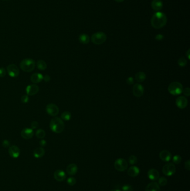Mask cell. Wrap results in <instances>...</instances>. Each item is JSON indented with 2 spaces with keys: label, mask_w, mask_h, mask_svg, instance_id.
<instances>
[{
  "label": "cell",
  "mask_w": 190,
  "mask_h": 191,
  "mask_svg": "<svg viewBox=\"0 0 190 191\" xmlns=\"http://www.w3.org/2000/svg\"><path fill=\"white\" fill-rule=\"evenodd\" d=\"M35 66L36 63L35 60L30 58L23 59L21 62L20 64V68L25 72H31L33 71Z\"/></svg>",
  "instance_id": "obj_3"
},
{
  "label": "cell",
  "mask_w": 190,
  "mask_h": 191,
  "mask_svg": "<svg viewBox=\"0 0 190 191\" xmlns=\"http://www.w3.org/2000/svg\"><path fill=\"white\" fill-rule=\"evenodd\" d=\"M46 113L51 116H56L59 113V107L53 103L48 104L46 107Z\"/></svg>",
  "instance_id": "obj_8"
},
{
  "label": "cell",
  "mask_w": 190,
  "mask_h": 191,
  "mask_svg": "<svg viewBox=\"0 0 190 191\" xmlns=\"http://www.w3.org/2000/svg\"><path fill=\"white\" fill-rule=\"evenodd\" d=\"M79 42L83 44H87L89 43L90 38L87 34H82L79 36Z\"/></svg>",
  "instance_id": "obj_24"
},
{
  "label": "cell",
  "mask_w": 190,
  "mask_h": 191,
  "mask_svg": "<svg viewBox=\"0 0 190 191\" xmlns=\"http://www.w3.org/2000/svg\"><path fill=\"white\" fill-rule=\"evenodd\" d=\"M9 154L13 158H17L20 156V150L18 146L12 145L9 147Z\"/></svg>",
  "instance_id": "obj_15"
},
{
  "label": "cell",
  "mask_w": 190,
  "mask_h": 191,
  "mask_svg": "<svg viewBox=\"0 0 190 191\" xmlns=\"http://www.w3.org/2000/svg\"><path fill=\"white\" fill-rule=\"evenodd\" d=\"M54 177L55 180H56L58 182H63L66 179L67 175L64 171L60 170V169H58V170H56V171L54 172Z\"/></svg>",
  "instance_id": "obj_14"
},
{
  "label": "cell",
  "mask_w": 190,
  "mask_h": 191,
  "mask_svg": "<svg viewBox=\"0 0 190 191\" xmlns=\"http://www.w3.org/2000/svg\"><path fill=\"white\" fill-rule=\"evenodd\" d=\"M36 66L40 70H44L47 68V64L43 60H39L36 63Z\"/></svg>",
  "instance_id": "obj_26"
},
{
  "label": "cell",
  "mask_w": 190,
  "mask_h": 191,
  "mask_svg": "<svg viewBox=\"0 0 190 191\" xmlns=\"http://www.w3.org/2000/svg\"><path fill=\"white\" fill-rule=\"evenodd\" d=\"M126 82H127V84H128L129 85H131V84H133V83H134V79L133 77H128V78L127 79Z\"/></svg>",
  "instance_id": "obj_40"
},
{
  "label": "cell",
  "mask_w": 190,
  "mask_h": 191,
  "mask_svg": "<svg viewBox=\"0 0 190 191\" xmlns=\"http://www.w3.org/2000/svg\"><path fill=\"white\" fill-rule=\"evenodd\" d=\"M45 151L43 147H39L35 149L34 151V157L36 158L42 157L45 154Z\"/></svg>",
  "instance_id": "obj_23"
},
{
  "label": "cell",
  "mask_w": 190,
  "mask_h": 191,
  "mask_svg": "<svg viewBox=\"0 0 190 191\" xmlns=\"http://www.w3.org/2000/svg\"><path fill=\"white\" fill-rule=\"evenodd\" d=\"M163 173L166 176H171L176 172V167L172 163H168L165 164L162 168Z\"/></svg>",
  "instance_id": "obj_7"
},
{
  "label": "cell",
  "mask_w": 190,
  "mask_h": 191,
  "mask_svg": "<svg viewBox=\"0 0 190 191\" xmlns=\"http://www.w3.org/2000/svg\"><path fill=\"white\" fill-rule=\"evenodd\" d=\"M39 126V123L37 121H33L31 123V125H30V126H31V128L34 130V129H37Z\"/></svg>",
  "instance_id": "obj_35"
},
{
  "label": "cell",
  "mask_w": 190,
  "mask_h": 191,
  "mask_svg": "<svg viewBox=\"0 0 190 191\" xmlns=\"http://www.w3.org/2000/svg\"><path fill=\"white\" fill-rule=\"evenodd\" d=\"M123 191H133V188L130 185H124L122 187Z\"/></svg>",
  "instance_id": "obj_34"
},
{
  "label": "cell",
  "mask_w": 190,
  "mask_h": 191,
  "mask_svg": "<svg viewBox=\"0 0 190 191\" xmlns=\"http://www.w3.org/2000/svg\"><path fill=\"white\" fill-rule=\"evenodd\" d=\"M39 90V87L37 84H30L27 86L26 88V92L27 95L29 96H34Z\"/></svg>",
  "instance_id": "obj_11"
},
{
  "label": "cell",
  "mask_w": 190,
  "mask_h": 191,
  "mask_svg": "<svg viewBox=\"0 0 190 191\" xmlns=\"http://www.w3.org/2000/svg\"><path fill=\"white\" fill-rule=\"evenodd\" d=\"M176 104L179 109H183L187 106L188 101H187V99L185 97L179 96V97H177V99H176Z\"/></svg>",
  "instance_id": "obj_12"
},
{
  "label": "cell",
  "mask_w": 190,
  "mask_h": 191,
  "mask_svg": "<svg viewBox=\"0 0 190 191\" xmlns=\"http://www.w3.org/2000/svg\"><path fill=\"white\" fill-rule=\"evenodd\" d=\"M36 136L39 139H43L46 136V133L43 129H38L36 131Z\"/></svg>",
  "instance_id": "obj_28"
},
{
  "label": "cell",
  "mask_w": 190,
  "mask_h": 191,
  "mask_svg": "<svg viewBox=\"0 0 190 191\" xmlns=\"http://www.w3.org/2000/svg\"><path fill=\"white\" fill-rule=\"evenodd\" d=\"M187 62L184 57L180 58L178 60V64L180 67H185L186 66Z\"/></svg>",
  "instance_id": "obj_29"
},
{
  "label": "cell",
  "mask_w": 190,
  "mask_h": 191,
  "mask_svg": "<svg viewBox=\"0 0 190 191\" xmlns=\"http://www.w3.org/2000/svg\"><path fill=\"white\" fill-rule=\"evenodd\" d=\"M77 183V180L74 177H70L67 180V183L70 186H74Z\"/></svg>",
  "instance_id": "obj_33"
},
{
  "label": "cell",
  "mask_w": 190,
  "mask_h": 191,
  "mask_svg": "<svg viewBox=\"0 0 190 191\" xmlns=\"http://www.w3.org/2000/svg\"><path fill=\"white\" fill-rule=\"evenodd\" d=\"M139 169L138 167L135 166H132L128 169L127 173L130 177H135L138 176V174H139Z\"/></svg>",
  "instance_id": "obj_22"
},
{
  "label": "cell",
  "mask_w": 190,
  "mask_h": 191,
  "mask_svg": "<svg viewBox=\"0 0 190 191\" xmlns=\"http://www.w3.org/2000/svg\"><path fill=\"white\" fill-rule=\"evenodd\" d=\"M132 90H133V93L135 97H140L142 96H143L145 89L142 85L139 83H137L135 84L134 86L133 87Z\"/></svg>",
  "instance_id": "obj_10"
},
{
  "label": "cell",
  "mask_w": 190,
  "mask_h": 191,
  "mask_svg": "<svg viewBox=\"0 0 190 191\" xmlns=\"http://www.w3.org/2000/svg\"><path fill=\"white\" fill-rule=\"evenodd\" d=\"M135 77L136 80L138 82H139V83L143 82L145 80V78H146V75H145V73L144 72H138L135 74Z\"/></svg>",
  "instance_id": "obj_25"
},
{
  "label": "cell",
  "mask_w": 190,
  "mask_h": 191,
  "mask_svg": "<svg viewBox=\"0 0 190 191\" xmlns=\"http://www.w3.org/2000/svg\"><path fill=\"white\" fill-rule=\"evenodd\" d=\"M168 90V92L173 96L179 95L182 93L183 87L179 82H174L169 85Z\"/></svg>",
  "instance_id": "obj_4"
},
{
  "label": "cell",
  "mask_w": 190,
  "mask_h": 191,
  "mask_svg": "<svg viewBox=\"0 0 190 191\" xmlns=\"http://www.w3.org/2000/svg\"><path fill=\"white\" fill-rule=\"evenodd\" d=\"M129 163L131 165H134L137 162V157L135 155H131L128 159Z\"/></svg>",
  "instance_id": "obj_32"
},
{
  "label": "cell",
  "mask_w": 190,
  "mask_h": 191,
  "mask_svg": "<svg viewBox=\"0 0 190 191\" xmlns=\"http://www.w3.org/2000/svg\"><path fill=\"white\" fill-rule=\"evenodd\" d=\"M185 168L187 170H190V162L189 160H187V161L185 163Z\"/></svg>",
  "instance_id": "obj_41"
},
{
  "label": "cell",
  "mask_w": 190,
  "mask_h": 191,
  "mask_svg": "<svg viewBox=\"0 0 190 191\" xmlns=\"http://www.w3.org/2000/svg\"><path fill=\"white\" fill-rule=\"evenodd\" d=\"M145 191H160L159 184L156 182L150 183L145 187Z\"/></svg>",
  "instance_id": "obj_21"
},
{
  "label": "cell",
  "mask_w": 190,
  "mask_h": 191,
  "mask_svg": "<svg viewBox=\"0 0 190 191\" xmlns=\"http://www.w3.org/2000/svg\"><path fill=\"white\" fill-rule=\"evenodd\" d=\"M34 134V131L31 128H25L21 133L22 137L26 140L31 139L33 137Z\"/></svg>",
  "instance_id": "obj_13"
},
{
  "label": "cell",
  "mask_w": 190,
  "mask_h": 191,
  "mask_svg": "<svg viewBox=\"0 0 190 191\" xmlns=\"http://www.w3.org/2000/svg\"><path fill=\"white\" fill-rule=\"evenodd\" d=\"M152 8L156 11H159L163 8V3L161 0H153L151 3Z\"/></svg>",
  "instance_id": "obj_18"
},
{
  "label": "cell",
  "mask_w": 190,
  "mask_h": 191,
  "mask_svg": "<svg viewBox=\"0 0 190 191\" xmlns=\"http://www.w3.org/2000/svg\"><path fill=\"white\" fill-rule=\"evenodd\" d=\"M71 118V114L69 111L64 112L61 115V119L65 121H69Z\"/></svg>",
  "instance_id": "obj_27"
},
{
  "label": "cell",
  "mask_w": 190,
  "mask_h": 191,
  "mask_svg": "<svg viewBox=\"0 0 190 191\" xmlns=\"http://www.w3.org/2000/svg\"><path fill=\"white\" fill-rule=\"evenodd\" d=\"M167 180L166 177H162L158 180V184L161 186H165L167 183Z\"/></svg>",
  "instance_id": "obj_30"
},
{
  "label": "cell",
  "mask_w": 190,
  "mask_h": 191,
  "mask_svg": "<svg viewBox=\"0 0 190 191\" xmlns=\"http://www.w3.org/2000/svg\"><path fill=\"white\" fill-rule=\"evenodd\" d=\"M4 1H5V0H4Z\"/></svg>",
  "instance_id": "obj_48"
},
{
  "label": "cell",
  "mask_w": 190,
  "mask_h": 191,
  "mask_svg": "<svg viewBox=\"0 0 190 191\" xmlns=\"http://www.w3.org/2000/svg\"><path fill=\"white\" fill-rule=\"evenodd\" d=\"M106 40L107 35L103 32H97L91 36V41L96 45H101L103 44Z\"/></svg>",
  "instance_id": "obj_5"
},
{
  "label": "cell",
  "mask_w": 190,
  "mask_h": 191,
  "mask_svg": "<svg viewBox=\"0 0 190 191\" xmlns=\"http://www.w3.org/2000/svg\"><path fill=\"white\" fill-rule=\"evenodd\" d=\"M148 177L149 180H157L159 177V172L155 169H151L148 172Z\"/></svg>",
  "instance_id": "obj_17"
},
{
  "label": "cell",
  "mask_w": 190,
  "mask_h": 191,
  "mask_svg": "<svg viewBox=\"0 0 190 191\" xmlns=\"http://www.w3.org/2000/svg\"><path fill=\"white\" fill-rule=\"evenodd\" d=\"M6 70L3 67L0 68V77L1 78H3L6 76Z\"/></svg>",
  "instance_id": "obj_37"
},
{
  "label": "cell",
  "mask_w": 190,
  "mask_h": 191,
  "mask_svg": "<svg viewBox=\"0 0 190 191\" xmlns=\"http://www.w3.org/2000/svg\"><path fill=\"white\" fill-rule=\"evenodd\" d=\"M163 38L164 37H163V35H162V34H158V35H157L155 39H156L157 40H158V41H160V40H162L163 39Z\"/></svg>",
  "instance_id": "obj_43"
},
{
  "label": "cell",
  "mask_w": 190,
  "mask_h": 191,
  "mask_svg": "<svg viewBox=\"0 0 190 191\" xmlns=\"http://www.w3.org/2000/svg\"><path fill=\"white\" fill-rule=\"evenodd\" d=\"M43 76L39 73H35L31 76L30 80L34 83H39L43 80Z\"/></svg>",
  "instance_id": "obj_20"
},
{
  "label": "cell",
  "mask_w": 190,
  "mask_h": 191,
  "mask_svg": "<svg viewBox=\"0 0 190 191\" xmlns=\"http://www.w3.org/2000/svg\"><path fill=\"white\" fill-rule=\"evenodd\" d=\"M7 71L9 74V75L12 78L17 77L19 75V69L17 66H16L14 64H9L7 67Z\"/></svg>",
  "instance_id": "obj_9"
},
{
  "label": "cell",
  "mask_w": 190,
  "mask_h": 191,
  "mask_svg": "<svg viewBox=\"0 0 190 191\" xmlns=\"http://www.w3.org/2000/svg\"><path fill=\"white\" fill-rule=\"evenodd\" d=\"M78 172V167L75 164H70L67 168V172L70 176H74Z\"/></svg>",
  "instance_id": "obj_19"
},
{
  "label": "cell",
  "mask_w": 190,
  "mask_h": 191,
  "mask_svg": "<svg viewBox=\"0 0 190 191\" xmlns=\"http://www.w3.org/2000/svg\"><path fill=\"white\" fill-rule=\"evenodd\" d=\"M128 163L123 158H119L114 162V168L119 172H123L128 168Z\"/></svg>",
  "instance_id": "obj_6"
},
{
  "label": "cell",
  "mask_w": 190,
  "mask_h": 191,
  "mask_svg": "<svg viewBox=\"0 0 190 191\" xmlns=\"http://www.w3.org/2000/svg\"><path fill=\"white\" fill-rule=\"evenodd\" d=\"M172 159H173V162L176 164H179L182 161V157L179 155H175L172 158Z\"/></svg>",
  "instance_id": "obj_31"
},
{
  "label": "cell",
  "mask_w": 190,
  "mask_h": 191,
  "mask_svg": "<svg viewBox=\"0 0 190 191\" xmlns=\"http://www.w3.org/2000/svg\"><path fill=\"white\" fill-rule=\"evenodd\" d=\"M159 156L160 159L162 161L166 162H169L172 158V155L171 153L169 151L166 150L161 151L159 153Z\"/></svg>",
  "instance_id": "obj_16"
},
{
  "label": "cell",
  "mask_w": 190,
  "mask_h": 191,
  "mask_svg": "<svg viewBox=\"0 0 190 191\" xmlns=\"http://www.w3.org/2000/svg\"><path fill=\"white\" fill-rule=\"evenodd\" d=\"M167 22V16L162 12L158 11L155 13L151 19V25L153 27L156 29H161L164 27Z\"/></svg>",
  "instance_id": "obj_1"
},
{
  "label": "cell",
  "mask_w": 190,
  "mask_h": 191,
  "mask_svg": "<svg viewBox=\"0 0 190 191\" xmlns=\"http://www.w3.org/2000/svg\"><path fill=\"white\" fill-rule=\"evenodd\" d=\"M39 144H40V145L41 147H44V146L46 145L47 143H46V141L45 140L43 139V140H41L40 141V142H39Z\"/></svg>",
  "instance_id": "obj_42"
},
{
  "label": "cell",
  "mask_w": 190,
  "mask_h": 191,
  "mask_svg": "<svg viewBox=\"0 0 190 191\" xmlns=\"http://www.w3.org/2000/svg\"><path fill=\"white\" fill-rule=\"evenodd\" d=\"M114 1H115L116 2H122L124 1V0H114Z\"/></svg>",
  "instance_id": "obj_46"
},
{
  "label": "cell",
  "mask_w": 190,
  "mask_h": 191,
  "mask_svg": "<svg viewBox=\"0 0 190 191\" xmlns=\"http://www.w3.org/2000/svg\"><path fill=\"white\" fill-rule=\"evenodd\" d=\"M2 146L5 148L9 147L10 146V142L7 140H4L2 142Z\"/></svg>",
  "instance_id": "obj_36"
},
{
  "label": "cell",
  "mask_w": 190,
  "mask_h": 191,
  "mask_svg": "<svg viewBox=\"0 0 190 191\" xmlns=\"http://www.w3.org/2000/svg\"><path fill=\"white\" fill-rule=\"evenodd\" d=\"M190 49H189L188 50H187V52H186V55H187V58H188V59H190Z\"/></svg>",
  "instance_id": "obj_45"
},
{
  "label": "cell",
  "mask_w": 190,
  "mask_h": 191,
  "mask_svg": "<svg viewBox=\"0 0 190 191\" xmlns=\"http://www.w3.org/2000/svg\"><path fill=\"white\" fill-rule=\"evenodd\" d=\"M120 191V190H111V191Z\"/></svg>",
  "instance_id": "obj_47"
},
{
  "label": "cell",
  "mask_w": 190,
  "mask_h": 191,
  "mask_svg": "<svg viewBox=\"0 0 190 191\" xmlns=\"http://www.w3.org/2000/svg\"><path fill=\"white\" fill-rule=\"evenodd\" d=\"M51 79L50 76L49 75H45V76L43 77V80L46 82H49Z\"/></svg>",
  "instance_id": "obj_44"
},
{
  "label": "cell",
  "mask_w": 190,
  "mask_h": 191,
  "mask_svg": "<svg viewBox=\"0 0 190 191\" xmlns=\"http://www.w3.org/2000/svg\"><path fill=\"white\" fill-rule=\"evenodd\" d=\"M183 93L185 96H189L190 95V89L189 87H187L183 90Z\"/></svg>",
  "instance_id": "obj_39"
},
{
  "label": "cell",
  "mask_w": 190,
  "mask_h": 191,
  "mask_svg": "<svg viewBox=\"0 0 190 191\" xmlns=\"http://www.w3.org/2000/svg\"><path fill=\"white\" fill-rule=\"evenodd\" d=\"M21 102L23 103H26L29 102V96L27 95H23V96L21 97Z\"/></svg>",
  "instance_id": "obj_38"
},
{
  "label": "cell",
  "mask_w": 190,
  "mask_h": 191,
  "mask_svg": "<svg viewBox=\"0 0 190 191\" xmlns=\"http://www.w3.org/2000/svg\"><path fill=\"white\" fill-rule=\"evenodd\" d=\"M50 128L53 132L60 134L64 131L65 124L61 118L56 117L51 119L50 123Z\"/></svg>",
  "instance_id": "obj_2"
}]
</instances>
